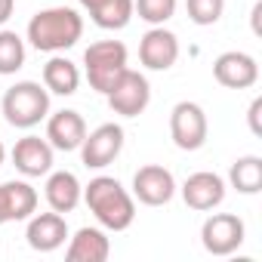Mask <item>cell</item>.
Instances as JSON below:
<instances>
[{"mask_svg": "<svg viewBox=\"0 0 262 262\" xmlns=\"http://www.w3.org/2000/svg\"><path fill=\"white\" fill-rule=\"evenodd\" d=\"M176 194V179L161 164H145L133 176V198L145 207H164Z\"/></svg>", "mask_w": 262, "mask_h": 262, "instance_id": "obj_9", "label": "cell"}, {"mask_svg": "<svg viewBox=\"0 0 262 262\" xmlns=\"http://www.w3.org/2000/svg\"><path fill=\"white\" fill-rule=\"evenodd\" d=\"M25 237H28V247L31 250H37V253H53V250H59L65 241H68V222H65V216L62 213H34L31 219H28V231H25Z\"/></svg>", "mask_w": 262, "mask_h": 262, "instance_id": "obj_15", "label": "cell"}, {"mask_svg": "<svg viewBox=\"0 0 262 262\" xmlns=\"http://www.w3.org/2000/svg\"><path fill=\"white\" fill-rule=\"evenodd\" d=\"M185 13L194 25H216L225 13V0H185Z\"/></svg>", "mask_w": 262, "mask_h": 262, "instance_id": "obj_24", "label": "cell"}, {"mask_svg": "<svg viewBox=\"0 0 262 262\" xmlns=\"http://www.w3.org/2000/svg\"><path fill=\"white\" fill-rule=\"evenodd\" d=\"M53 155H56V148L47 142V139H40V136H25V139H19L16 145H13V167L22 173V176H28V179H37V176H47L50 170H53Z\"/></svg>", "mask_w": 262, "mask_h": 262, "instance_id": "obj_12", "label": "cell"}, {"mask_svg": "<svg viewBox=\"0 0 262 262\" xmlns=\"http://www.w3.org/2000/svg\"><path fill=\"white\" fill-rule=\"evenodd\" d=\"M111 256V241L102 228H77L74 237L68 241V250H65V259L68 262H105Z\"/></svg>", "mask_w": 262, "mask_h": 262, "instance_id": "obj_17", "label": "cell"}, {"mask_svg": "<svg viewBox=\"0 0 262 262\" xmlns=\"http://www.w3.org/2000/svg\"><path fill=\"white\" fill-rule=\"evenodd\" d=\"M228 182L241 194H256L262 188V158H256V155L237 158L228 170Z\"/></svg>", "mask_w": 262, "mask_h": 262, "instance_id": "obj_20", "label": "cell"}, {"mask_svg": "<svg viewBox=\"0 0 262 262\" xmlns=\"http://www.w3.org/2000/svg\"><path fill=\"white\" fill-rule=\"evenodd\" d=\"M182 201L198 210V213H207V210H216L222 201H225V179L219 173H210V170H201V173H191L182 185Z\"/></svg>", "mask_w": 262, "mask_h": 262, "instance_id": "obj_13", "label": "cell"}, {"mask_svg": "<svg viewBox=\"0 0 262 262\" xmlns=\"http://www.w3.org/2000/svg\"><path fill=\"white\" fill-rule=\"evenodd\" d=\"M176 59H179V37L164 25H151V31H145V37L139 40V62L148 71H167L176 65Z\"/></svg>", "mask_w": 262, "mask_h": 262, "instance_id": "obj_10", "label": "cell"}, {"mask_svg": "<svg viewBox=\"0 0 262 262\" xmlns=\"http://www.w3.org/2000/svg\"><path fill=\"white\" fill-rule=\"evenodd\" d=\"M247 237V225L234 213H213L201 225V244L210 256H231Z\"/></svg>", "mask_w": 262, "mask_h": 262, "instance_id": "obj_7", "label": "cell"}, {"mask_svg": "<svg viewBox=\"0 0 262 262\" xmlns=\"http://www.w3.org/2000/svg\"><path fill=\"white\" fill-rule=\"evenodd\" d=\"M4 117L16 129H31L50 114V93L37 80H19L4 93Z\"/></svg>", "mask_w": 262, "mask_h": 262, "instance_id": "obj_3", "label": "cell"}, {"mask_svg": "<svg viewBox=\"0 0 262 262\" xmlns=\"http://www.w3.org/2000/svg\"><path fill=\"white\" fill-rule=\"evenodd\" d=\"M83 201L90 213L108 231H126L136 219V201L114 176H96L83 185Z\"/></svg>", "mask_w": 262, "mask_h": 262, "instance_id": "obj_1", "label": "cell"}, {"mask_svg": "<svg viewBox=\"0 0 262 262\" xmlns=\"http://www.w3.org/2000/svg\"><path fill=\"white\" fill-rule=\"evenodd\" d=\"M4 194V207H7V219L10 222H25L37 213V188L25 179H13L0 185Z\"/></svg>", "mask_w": 262, "mask_h": 262, "instance_id": "obj_18", "label": "cell"}, {"mask_svg": "<svg viewBox=\"0 0 262 262\" xmlns=\"http://www.w3.org/2000/svg\"><path fill=\"white\" fill-rule=\"evenodd\" d=\"M247 120H250V133H253V136H262V96H256V99L250 102Z\"/></svg>", "mask_w": 262, "mask_h": 262, "instance_id": "obj_25", "label": "cell"}, {"mask_svg": "<svg viewBox=\"0 0 262 262\" xmlns=\"http://www.w3.org/2000/svg\"><path fill=\"white\" fill-rule=\"evenodd\" d=\"M43 194H47L50 210H56V213H71V210L83 201V185H80V179H77L71 170H56V173L50 170V173H47Z\"/></svg>", "mask_w": 262, "mask_h": 262, "instance_id": "obj_16", "label": "cell"}, {"mask_svg": "<svg viewBox=\"0 0 262 262\" xmlns=\"http://www.w3.org/2000/svg\"><path fill=\"white\" fill-rule=\"evenodd\" d=\"M4 222H10V219H7V207H4V194H0V225H4Z\"/></svg>", "mask_w": 262, "mask_h": 262, "instance_id": "obj_28", "label": "cell"}, {"mask_svg": "<svg viewBox=\"0 0 262 262\" xmlns=\"http://www.w3.org/2000/svg\"><path fill=\"white\" fill-rule=\"evenodd\" d=\"M13 10H16V0H0V25H7V22H10Z\"/></svg>", "mask_w": 262, "mask_h": 262, "instance_id": "obj_26", "label": "cell"}, {"mask_svg": "<svg viewBox=\"0 0 262 262\" xmlns=\"http://www.w3.org/2000/svg\"><path fill=\"white\" fill-rule=\"evenodd\" d=\"M77 151H80L83 167H90V170H102V167L114 164L117 155L123 151V126L120 123H102V126H96L93 133L83 136V142H80Z\"/></svg>", "mask_w": 262, "mask_h": 262, "instance_id": "obj_8", "label": "cell"}, {"mask_svg": "<svg viewBox=\"0 0 262 262\" xmlns=\"http://www.w3.org/2000/svg\"><path fill=\"white\" fill-rule=\"evenodd\" d=\"M133 16H136L133 0H102L99 7L90 10V19H93L99 28H105V31H120V28H126Z\"/></svg>", "mask_w": 262, "mask_h": 262, "instance_id": "obj_21", "label": "cell"}, {"mask_svg": "<svg viewBox=\"0 0 262 262\" xmlns=\"http://www.w3.org/2000/svg\"><path fill=\"white\" fill-rule=\"evenodd\" d=\"M83 37V19L71 7H50L31 16L28 43L40 53H65Z\"/></svg>", "mask_w": 262, "mask_h": 262, "instance_id": "obj_2", "label": "cell"}, {"mask_svg": "<svg viewBox=\"0 0 262 262\" xmlns=\"http://www.w3.org/2000/svg\"><path fill=\"white\" fill-rule=\"evenodd\" d=\"M105 99H108V108L114 114H120V117H139L148 108V102H151L148 77L139 74V71H133V68H126L114 80V86L105 93Z\"/></svg>", "mask_w": 262, "mask_h": 262, "instance_id": "obj_5", "label": "cell"}, {"mask_svg": "<svg viewBox=\"0 0 262 262\" xmlns=\"http://www.w3.org/2000/svg\"><path fill=\"white\" fill-rule=\"evenodd\" d=\"M4 161H7V148H4V139H0V167H4Z\"/></svg>", "mask_w": 262, "mask_h": 262, "instance_id": "obj_29", "label": "cell"}, {"mask_svg": "<svg viewBox=\"0 0 262 262\" xmlns=\"http://www.w3.org/2000/svg\"><path fill=\"white\" fill-rule=\"evenodd\" d=\"M25 65V40L16 31H0V74H16Z\"/></svg>", "mask_w": 262, "mask_h": 262, "instance_id": "obj_22", "label": "cell"}, {"mask_svg": "<svg viewBox=\"0 0 262 262\" xmlns=\"http://www.w3.org/2000/svg\"><path fill=\"white\" fill-rule=\"evenodd\" d=\"M126 47L120 40H96L86 47L83 53V71H86V80L96 93H108L114 86V80L126 71Z\"/></svg>", "mask_w": 262, "mask_h": 262, "instance_id": "obj_4", "label": "cell"}, {"mask_svg": "<svg viewBox=\"0 0 262 262\" xmlns=\"http://www.w3.org/2000/svg\"><path fill=\"white\" fill-rule=\"evenodd\" d=\"M176 4H179V0H133V10L139 13L142 22H148V25H164V22L173 19Z\"/></svg>", "mask_w": 262, "mask_h": 262, "instance_id": "obj_23", "label": "cell"}, {"mask_svg": "<svg viewBox=\"0 0 262 262\" xmlns=\"http://www.w3.org/2000/svg\"><path fill=\"white\" fill-rule=\"evenodd\" d=\"M83 136H86V120L80 117V111L62 108L56 114H47V142L56 151H77Z\"/></svg>", "mask_w": 262, "mask_h": 262, "instance_id": "obj_14", "label": "cell"}, {"mask_svg": "<svg viewBox=\"0 0 262 262\" xmlns=\"http://www.w3.org/2000/svg\"><path fill=\"white\" fill-rule=\"evenodd\" d=\"M210 133V123H207V111L198 102H179L170 111V136L176 142V148L182 151H198L204 148Z\"/></svg>", "mask_w": 262, "mask_h": 262, "instance_id": "obj_6", "label": "cell"}, {"mask_svg": "<svg viewBox=\"0 0 262 262\" xmlns=\"http://www.w3.org/2000/svg\"><path fill=\"white\" fill-rule=\"evenodd\" d=\"M77 4H80L83 10H93V7H99V4H102V0H77Z\"/></svg>", "mask_w": 262, "mask_h": 262, "instance_id": "obj_27", "label": "cell"}, {"mask_svg": "<svg viewBox=\"0 0 262 262\" xmlns=\"http://www.w3.org/2000/svg\"><path fill=\"white\" fill-rule=\"evenodd\" d=\"M213 77L228 86V90H250L256 86L259 80V65L250 53H241V50H228L222 56H216L213 62Z\"/></svg>", "mask_w": 262, "mask_h": 262, "instance_id": "obj_11", "label": "cell"}, {"mask_svg": "<svg viewBox=\"0 0 262 262\" xmlns=\"http://www.w3.org/2000/svg\"><path fill=\"white\" fill-rule=\"evenodd\" d=\"M43 86L47 93H56V96H74L80 86V68L65 56H53L43 65Z\"/></svg>", "mask_w": 262, "mask_h": 262, "instance_id": "obj_19", "label": "cell"}]
</instances>
